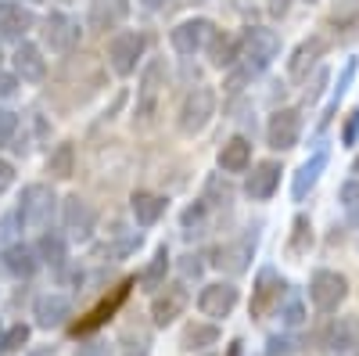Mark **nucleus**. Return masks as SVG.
I'll return each instance as SVG.
<instances>
[{
  "label": "nucleus",
  "mask_w": 359,
  "mask_h": 356,
  "mask_svg": "<svg viewBox=\"0 0 359 356\" xmlns=\"http://www.w3.org/2000/svg\"><path fill=\"white\" fill-rule=\"evenodd\" d=\"M219 342V328L216 324H187L184 335H180V345L184 349H205V345H216Z\"/></svg>",
  "instance_id": "obj_29"
},
{
  "label": "nucleus",
  "mask_w": 359,
  "mask_h": 356,
  "mask_svg": "<svg viewBox=\"0 0 359 356\" xmlns=\"http://www.w3.org/2000/svg\"><path fill=\"white\" fill-rule=\"evenodd\" d=\"M0 263H4V270H8L11 277H33L36 266H40V256H36L33 245L15 242V245H8L4 252H0Z\"/></svg>",
  "instance_id": "obj_18"
},
{
  "label": "nucleus",
  "mask_w": 359,
  "mask_h": 356,
  "mask_svg": "<svg viewBox=\"0 0 359 356\" xmlns=\"http://www.w3.org/2000/svg\"><path fill=\"white\" fill-rule=\"evenodd\" d=\"M252 249H255V237H241L233 249H219V256H226V263H230V270H237L241 274L245 266H248V256H252Z\"/></svg>",
  "instance_id": "obj_32"
},
{
  "label": "nucleus",
  "mask_w": 359,
  "mask_h": 356,
  "mask_svg": "<svg viewBox=\"0 0 359 356\" xmlns=\"http://www.w3.org/2000/svg\"><path fill=\"white\" fill-rule=\"evenodd\" d=\"M62 220H65V230L76 237V242H90V237H94V227H97V209L90 202H83L79 195H72V198L62 202Z\"/></svg>",
  "instance_id": "obj_10"
},
{
  "label": "nucleus",
  "mask_w": 359,
  "mask_h": 356,
  "mask_svg": "<svg viewBox=\"0 0 359 356\" xmlns=\"http://www.w3.org/2000/svg\"><path fill=\"white\" fill-rule=\"evenodd\" d=\"M277 184H280V166H277V162H259V166L252 169V176H248L245 191H248V198L266 202V198H273Z\"/></svg>",
  "instance_id": "obj_20"
},
{
  "label": "nucleus",
  "mask_w": 359,
  "mask_h": 356,
  "mask_svg": "<svg viewBox=\"0 0 359 356\" xmlns=\"http://www.w3.org/2000/svg\"><path fill=\"white\" fill-rule=\"evenodd\" d=\"M18 91V76H11V72H0V98H11Z\"/></svg>",
  "instance_id": "obj_46"
},
{
  "label": "nucleus",
  "mask_w": 359,
  "mask_h": 356,
  "mask_svg": "<svg viewBox=\"0 0 359 356\" xmlns=\"http://www.w3.org/2000/svg\"><path fill=\"white\" fill-rule=\"evenodd\" d=\"M130 209H133V220L140 227H155L165 213V198L162 195H151V191H137L130 198Z\"/></svg>",
  "instance_id": "obj_24"
},
{
  "label": "nucleus",
  "mask_w": 359,
  "mask_h": 356,
  "mask_svg": "<svg viewBox=\"0 0 359 356\" xmlns=\"http://www.w3.org/2000/svg\"><path fill=\"white\" fill-rule=\"evenodd\" d=\"M144 51H147L144 33L123 29V33H115V37L108 40V65H111L118 76H130V72H137V62H140Z\"/></svg>",
  "instance_id": "obj_4"
},
{
  "label": "nucleus",
  "mask_w": 359,
  "mask_h": 356,
  "mask_svg": "<svg viewBox=\"0 0 359 356\" xmlns=\"http://www.w3.org/2000/svg\"><path fill=\"white\" fill-rule=\"evenodd\" d=\"M162 76H165V65L158 62H147L144 76H140V115H151L155 112V101H158V91H162Z\"/></svg>",
  "instance_id": "obj_23"
},
{
  "label": "nucleus",
  "mask_w": 359,
  "mask_h": 356,
  "mask_svg": "<svg viewBox=\"0 0 359 356\" xmlns=\"http://www.w3.org/2000/svg\"><path fill=\"white\" fill-rule=\"evenodd\" d=\"M47 173L57 176V180L72 176L76 173V147L72 144H57L54 152H50V159H47Z\"/></svg>",
  "instance_id": "obj_30"
},
{
  "label": "nucleus",
  "mask_w": 359,
  "mask_h": 356,
  "mask_svg": "<svg viewBox=\"0 0 359 356\" xmlns=\"http://www.w3.org/2000/svg\"><path fill=\"white\" fill-rule=\"evenodd\" d=\"M237 58H241V40H233L226 33H212L208 37V62L216 69H230Z\"/></svg>",
  "instance_id": "obj_25"
},
{
  "label": "nucleus",
  "mask_w": 359,
  "mask_h": 356,
  "mask_svg": "<svg viewBox=\"0 0 359 356\" xmlns=\"http://www.w3.org/2000/svg\"><path fill=\"white\" fill-rule=\"evenodd\" d=\"M33 317H36L40 328H47V331H50V328H65L69 317H72V303L65 299V295L47 291V295H40V299H36Z\"/></svg>",
  "instance_id": "obj_14"
},
{
  "label": "nucleus",
  "mask_w": 359,
  "mask_h": 356,
  "mask_svg": "<svg viewBox=\"0 0 359 356\" xmlns=\"http://www.w3.org/2000/svg\"><path fill=\"white\" fill-rule=\"evenodd\" d=\"M130 356H133V352H130ZM140 356H144V352H140Z\"/></svg>",
  "instance_id": "obj_52"
},
{
  "label": "nucleus",
  "mask_w": 359,
  "mask_h": 356,
  "mask_svg": "<svg viewBox=\"0 0 359 356\" xmlns=\"http://www.w3.org/2000/svg\"><path fill=\"white\" fill-rule=\"evenodd\" d=\"M341 205H345L348 213H352L355 205H359V180H348V184L341 187Z\"/></svg>",
  "instance_id": "obj_41"
},
{
  "label": "nucleus",
  "mask_w": 359,
  "mask_h": 356,
  "mask_svg": "<svg viewBox=\"0 0 359 356\" xmlns=\"http://www.w3.org/2000/svg\"><path fill=\"white\" fill-rule=\"evenodd\" d=\"M348 216H352V220H355V223H359V205H355V209H352V213H348Z\"/></svg>",
  "instance_id": "obj_49"
},
{
  "label": "nucleus",
  "mask_w": 359,
  "mask_h": 356,
  "mask_svg": "<svg viewBox=\"0 0 359 356\" xmlns=\"http://www.w3.org/2000/svg\"><path fill=\"white\" fill-rule=\"evenodd\" d=\"M25 342H29V328H25V324H15V328H8L4 335H0V352H4V356H15Z\"/></svg>",
  "instance_id": "obj_33"
},
{
  "label": "nucleus",
  "mask_w": 359,
  "mask_h": 356,
  "mask_svg": "<svg viewBox=\"0 0 359 356\" xmlns=\"http://www.w3.org/2000/svg\"><path fill=\"white\" fill-rule=\"evenodd\" d=\"M76 356H111V345L101 342V338H86L76 345Z\"/></svg>",
  "instance_id": "obj_37"
},
{
  "label": "nucleus",
  "mask_w": 359,
  "mask_h": 356,
  "mask_svg": "<svg viewBox=\"0 0 359 356\" xmlns=\"http://www.w3.org/2000/svg\"><path fill=\"white\" fill-rule=\"evenodd\" d=\"M345 295H348V281H345L341 274H334V270H316V274H313V281H309V299H313L316 310H323V313L338 310V306L345 303Z\"/></svg>",
  "instance_id": "obj_6"
},
{
  "label": "nucleus",
  "mask_w": 359,
  "mask_h": 356,
  "mask_svg": "<svg viewBox=\"0 0 359 356\" xmlns=\"http://www.w3.org/2000/svg\"><path fill=\"white\" fill-rule=\"evenodd\" d=\"M0 62H4V54H0Z\"/></svg>",
  "instance_id": "obj_51"
},
{
  "label": "nucleus",
  "mask_w": 359,
  "mask_h": 356,
  "mask_svg": "<svg viewBox=\"0 0 359 356\" xmlns=\"http://www.w3.org/2000/svg\"><path fill=\"white\" fill-rule=\"evenodd\" d=\"M287 8H291V0H269V15H273V18H284Z\"/></svg>",
  "instance_id": "obj_47"
},
{
  "label": "nucleus",
  "mask_w": 359,
  "mask_h": 356,
  "mask_svg": "<svg viewBox=\"0 0 359 356\" xmlns=\"http://www.w3.org/2000/svg\"><path fill=\"white\" fill-rule=\"evenodd\" d=\"M355 349H359V342H355Z\"/></svg>",
  "instance_id": "obj_53"
},
{
  "label": "nucleus",
  "mask_w": 359,
  "mask_h": 356,
  "mask_svg": "<svg viewBox=\"0 0 359 356\" xmlns=\"http://www.w3.org/2000/svg\"><path fill=\"white\" fill-rule=\"evenodd\" d=\"M180 270H184V277H198L201 274V256H184Z\"/></svg>",
  "instance_id": "obj_45"
},
{
  "label": "nucleus",
  "mask_w": 359,
  "mask_h": 356,
  "mask_svg": "<svg viewBox=\"0 0 359 356\" xmlns=\"http://www.w3.org/2000/svg\"><path fill=\"white\" fill-rule=\"evenodd\" d=\"M237 288L230 284V281H212V284H205L201 291H198V310H201V317H208V320H223V317H230L233 313V306H237Z\"/></svg>",
  "instance_id": "obj_8"
},
{
  "label": "nucleus",
  "mask_w": 359,
  "mask_h": 356,
  "mask_svg": "<svg viewBox=\"0 0 359 356\" xmlns=\"http://www.w3.org/2000/svg\"><path fill=\"white\" fill-rule=\"evenodd\" d=\"M201 223H205V202H194L191 209H184V227H187V234H194Z\"/></svg>",
  "instance_id": "obj_38"
},
{
  "label": "nucleus",
  "mask_w": 359,
  "mask_h": 356,
  "mask_svg": "<svg viewBox=\"0 0 359 356\" xmlns=\"http://www.w3.org/2000/svg\"><path fill=\"white\" fill-rule=\"evenodd\" d=\"M298 137H302V115H298L294 108H277L273 115H269V126H266L269 147L287 152V147L298 144Z\"/></svg>",
  "instance_id": "obj_9"
},
{
  "label": "nucleus",
  "mask_w": 359,
  "mask_h": 356,
  "mask_svg": "<svg viewBox=\"0 0 359 356\" xmlns=\"http://www.w3.org/2000/svg\"><path fill=\"white\" fill-rule=\"evenodd\" d=\"M165 274H169V249L162 245V249L155 252V259L140 270V288H144V291H158V288L165 284Z\"/></svg>",
  "instance_id": "obj_28"
},
{
  "label": "nucleus",
  "mask_w": 359,
  "mask_h": 356,
  "mask_svg": "<svg viewBox=\"0 0 359 356\" xmlns=\"http://www.w3.org/2000/svg\"><path fill=\"white\" fill-rule=\"evenodd\" d=\"M323 51H327V40H323V37H309V40H302V44L294 47L291 62H287V76H291V79H306L309 69L323 58Z\"/></svg>",
  "instance_id": "obj_17"
},
{
  "label": "nucleus",
  "mask_w": 359,
  "mask_h": 356,
  "mask_svg": "<svg viewBox=\"0 0 359 356\" xmlns=\"http://www.w3.org/2000/svg\"><path fill=\"white\" fill-rule=\"evenodd\" d=\"M144 8H162V4H169V0H140Z\"/></svg>",
  "instance_id": "obj_48"
},
{
  "label": "nucleus",
  "mask_w": 359,
  "mask_h": 356,
  "mask_svg": "<svg viewBox=\"0 0 359 356\" xmlns=\"http://www.w3.org/2000/svg\"><path fill=\"white\" fill-rule=\"evenodd\" d=\"M291 338H280V335H273V338H269V356H287L291 352Z\"/></svg>",
  "instance_id": "obj_42"
},
{
  "label": "nucleus",
  "mask_w": 359,
  "mask_h": 356,
  "mask_svg": "<svg viewBox=\"0 0 359 356\" xmlns=\"http://www.w3.org/2000/svg\"><path fill=\"white\" fill-rule=\"evenodd\" d=\"M323 169H327V147H320L313 159H306L302 166H298L294 180H291V198H294V202H306L309 191L316 187V180H320V173H323Z\"/></svg>",
  "instance_id": "obj_16"
},
{
  "label": "nucleus",
  "mask_w": 359,
  "mask_h": 356,
  "mask_svg": "<svg viewBox=\"0 0 359 356\" xmlns=\"http://www.w3.org/2000/svg\"><path fill=\"white\" fill-rule=\"evenodd\" d=\"M15 130H18V115L8 112V108H0V147L15 137Z\"/></svg>",
  "instance_id": "obj_36"
},
{
  "label": "nucleus",
  "mask_w": 359,
  "mask_h": 356,
  "mask_svg": "<svg viewBox=\"0 0 359 356\" xmlns=\"http://www.w3.org/2000/svg\"><path fill=\"white\" fill-rule=\"evenodd\" d=\"M341 140L352 147V144H359V105L352 108V115H348V123H345V133H341Z\"/></svg>",
  "instance_id": "obj_40"
},
{
  "label": "nucleus",
  "mask_w": 359,
  "mask_h": 356,
  "mask_svg": "<svg viewBox=\"0 0 359 356\" xmlns=\"http://www.w3.org/2000/svg\"><path fill=\"white\" fill-rule=\"evenodd\" d=\"M280 54V37L273 29H262V25H248L245 37H241V58H245V69L248 72H262L277 62Z\"/></svg>",
  "instance_id": "obj_2"
},
{
  "label": "nucleus",
  "mask_w": 359,
  "mask_h": 356,
  "mask_svg": "<svg viewBox=\"0 0 359 356\" xmlns=\"http://www.w3.org/2000/svg\"><path fill=\"white\" fill-rule=\"evenodd\" d=\"M252 166V140L248 137H230L219 147V169L223 173H245Z\"/></svg>",
  "instance_id": "obj_21"
},
{
  "label": "nucleus",
  "mask_w": 359,
  "mask_h": 356,
  "mask_svg": "<svg viewBox=\"0 0 359 356\" xmlns=\"http://www.w3.org/2000/svg\"><path fill=\"white\" fill-rule=\"evenodd\" d=\"M15 76L25 79V83H40L47 76V62H43V51L36 44H18L15 51Z\"/></svg>",
  "instance_id": "obj_19"
},
{
  "label": "nucleus",
  "mask_w": 359,
  "mask_h": 356,
  "mask_svg": "<svg viewBox=\"0 0 359 356\" xmlns=\"http://www.w3.org/2000/svg\"><path fill=\"white\" fill-rule=\"evenodd\" d=\"M331 15L334 22H352L359 15V0H331Z\"/></svg>",
  "instance_id": "obj_35"
},
{
  "label": "nucleus",
  "mask_w": 359,
  "mask_h": 356,
  "mask_svg": "<svg viewBox=\"0 0 359 356\" xmlns=\"http://www.w3.org/2000/svg\"><path fill=\"white\" fill-rule=\"evenodd\" d=\"M355 342H359V324L352 317H338L331 328H327V335H323V345L331 352H338V356L355 349Z\"/></svg>",
  "instance_id": "obj_22"
},
{
  "label": "nucleus",
  "mask_w": 359,
  "mask_h": 356,
  "mask_svg": "<svg viewBox=\"0 0 359 356\" xmlns=\"http://www.w3.org/2000/svg\"><path fill=\"white\" fill-rule=\"evenodd\" d=\"M33 11L29 8H22V4H15V0H0V37L4 40H18L22 44V37L33 29Z\"/></svg>",
  "instance_id": "obj_15"
},
{
  "label": "nucleus",
  "mask_w": 359,
  "mask_h": 356,
  "mask_svg": "<svg viewBox=\"0 0 359 356\" xmlns=\"http://www.w3.org/2000/svg\"><path fill=\"white\" fill-rule=\"evenodd\" d=\"M284 291H287L284 277L266 266V270L259 274V281H255V288H252V317H269V313H277L280 303H284Z\"/></svg>",
  "instance_id": "obj_7"
},
{
  "label": "nucleus",
  "mask_w": 359,
  "mask_h": 356,
  "mask_svg": "<svg viewBox=\"0 0 359 356\" xmlns=\"http://www.w3.org/2000/svg\"><path fill=\"white\" fill-rule=\"evenodd\" d=\"M54 191L47 184H29L22 191V202H18V220L22 227H33V230H43L50 223V213H54Z\"/></svg>",
  "instance_id": "obj_3"
},
{
  "label": "nucleus",
  "mask_w": 359,
  "mask_h": 356,
  "mask_svg": "<svg viewBox=\"0 0 359 356\" xmlns=\"http://www.w3.org/2000/svg\"><path fill=\"white\" fill-rule=\"evenodd\" d=\"M126 295H130V284H118V288L111 291V299H104L101 306H94V310H90V317H86V320H79V328H76V331H79V335L94 331L97 324H104V320H108V317H111V313H115L118 306L126 303Z\"/></svg>",
  "instance_id": "obj_26"
},
{
  "label": "nucleus",
  "mask_w": 359,
  "mask_h": 356,
  "mask_svg": "<svg viewBox=\"0 0 359 356\" xmlns=\"http://www.w3.org/2000/svg\"><path fill=\"white\" fill-rule=\"evenodd\" d=\"M43 44L54 54H72L79 47V22L65 11H50L43 18Z\"/></svg>",
  "instance_id": "obj_5"
},
{
  "label": "nucleus",
  "mask_w": 359,
  "mask_h": 356,
  "mask_svg": "<svg viewBox=\"0 0 359 356\" xmlns=\"http://www.w3.org/2000/svg\"><path fill=\"white\" fill-rule=\"evenodd\" d=\"M29 4H40V0H29Z\"/></svg>",
  "instance_id": "obj_50"
},
{
  "label": "nucleus",
  "mask_w": 359,
  "mask_h": 356,
  "mask_svg": "<svg viewBox=\"0 0 359 356\" xmlns=\"http://www.w3.org/2000/svg\"><path fill=\"white\" fill-rule=\"evenodd\" d=\"M212 115H216V91L212 86H194L176 112V126L184 137H198L208 123H212Z\"/></svg>",
  "instance_id": "obj_1"
},
{
  "label": "nucleus",
  "mask_w": 359,
  "mask_h": 356,
  "mask_svg": "<svg viewBox=\"0 0 359 356\" xmlns=\"http://www.w3.org/2000/svg\"><path fill=\"white\" fill-rule=\"evenodd\" d=\"M277 313H280V324H284V328H298V324L306 320V306L298 303V299H287Z\"/></svg>",
  "instance_id": "obj_34"
},
{
  "label": "nucleus",
  "mask_w": 359,
  "mask_h": 356,
  "mask_svg": "<svg viewBox=\"0 0 359 356\" xmlns=\"http://www.w3.org/2000/svg\"><path fill=\"white\" fill-rule=\"evenodd\" d=\"M191 303V295L184 284H162L155 291V299H151V320H155V328H165V324H172L176 317H184Z\"/></svg>",
  "instance_id": "obj_11"
},
{
  "label": "nucleus",
  "mask_w": 359,
  "mask_h": 356,
  "mask_svg": "<svg viewBox=\"0 0 359 356\" xmlns=\"http://www.w3.org/2000/svg\"><path fill=\"white\" fill-rule=\"evenodd\" d=\"M11 184H15V166L0 159V195H4V191H8Z\"/></svg>",
  "instance_id": "obj_43"
},
{
  "label": "nucleus",
  "mask_w": 359,
  "mask_h": 356,
  "mask_svg": "<svg viewBox=\"0 0 359 356\" xmlns=\"http://www.w3.org/2000/svg\"><path fill=\"white\" fill-rule=\"evenodd\" d=\"M212 33H216V29H212V22H208V18H187V22H180L172 29L169 40H172V51L176 54L191 58V54H198L208 44V37H212Z\"/></svg>",
  "instance_id": "obj_12"
},
{
  "label": "nucleus",
  "mask_w": 359,
  "mask_h": 356,
  "mask_svg": "<svg viewBox=\"0 0 359 356\" xmlns=\"http://www.w3.org/2000/svg\"><path fill=\"white\" fill-rule=\"evenodd\" d=\"M18 223H22V220H18V213L0 220V252H4L8 245H15V227H18Z\"/></svg>",
  "instance_id": "obj_39"
},
{
  "label": "nucleus",
  "mask_w": 359,
  "mask_h": 356,
  "mask_svg": "<svg viewBox=\"0 0 359 356\" xmlns=\"http://www.w3.org/2000/svg\"><path fill=\"white\" fill-rule=\"evenodd\" d=\"M130 18V0H90V29L94 33H108V29H118Z\"/></svg>",
  "instance_id": "obj_13"
},
{
  "label": "nucleus",
  "mask_w": 359,
  "mask_h": 356,
  "mask_svg": "<svg viewBox=\"0 0 359 356\" xmlns=\"http://www.w3.org/2000/svg\"><path fill=\"white\" fill-rule=\"evenodd\" d=\"M313 249V223L306 216H294L291 223V242H287V252L298 259V256H306Z\"/></svg>",
  "instance_id": "obj_31"
},
{
  "label": "nucleus",
  "mask_w": 359,
  "mask_h": 356,
  "mask_svg": "<svg viewBox=\"0 0 359 356\" xmlns=\"http://www.w3.org/2000/svg\"><path fill=\"white\" fill-rule=\"evenodd\" d=\"M36 256H40V263L50 266V270H65V259H69L65 237H62V234H43L40 245H36Z\"/></svg>",
  "instance_id": "obj_27"
},
{
  "label": "nucleus",
  "mask_w": 359,
  "mask_h": 356,
  "mask_svg": "<svg viewBox=\"0 0 359 356\" xmlns=\"http://www.w3.org/2000/svg\"><path fill=\"white\" fill-rule=\"evenodd\" d=\"M352 76H355V62H348V65H345V72H341V79H338V86H334V101H338V98H341V94L348 91Z\"/></svg>",
  "instance_id": "obj_44"
}]
</instances>
